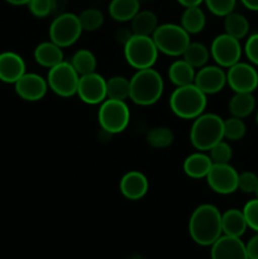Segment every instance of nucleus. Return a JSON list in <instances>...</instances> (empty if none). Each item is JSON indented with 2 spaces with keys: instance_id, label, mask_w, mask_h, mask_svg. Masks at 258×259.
I'll use <instances>...</instances> for the list:
<instances>
[{
  "instance_id": "obj_18",
  "label": "nucleus",
  "mask_w": 258,
  "mask_h": 259,
  "mask_svg": "<svg viewBox=\"0 0 258 259\" xmlns=\"http://www.w3.org/2000/svg\"><path fill=\"white\" fill-rule=\"evenodd\" d=\"M25 72V62L22 56L12 51L0 53V81L15 83Z\"/></svg>"
},
{
  "instance_id": "obj_1",
  "label": "nucleus",
  "mask_w": 258,
  "mask_h": 259,
  "mask_svg": "<svg viewBox=\"0 0 258 259\" xmlns=\"http://www.w3.org/2000/svg\"><path fill=\"white\" fill-rule=\"evenodd\" d=\"M189 233L196 244L212 245L223 235L222 212L215 205L201 204L189 219Z\"/></svg>"
},
{
  "instance_id": "obj_43",
  "label": "nucleus",
  "mask_w": 258,
  "mask_h": 259,
  "mask_svg": "<svg viewBox=\"0 0 258 259\" xmlns=\"http://www.w3.org/2000/svg\"><path fill=\"white\" fill-rule=\"evenodd\" d=\"M180 5H182L184 8H190V7H200V5L204 3V0H176Z\"/></svg>"
},
{
  "instance_id": "obj_47",
  "label": "nucleus",
  "mask_w": 258,
  "mask_h": 259,
  "mask_svg": "<svg viewBox=\"0 0 258 259\" xmlns=\"http://www.w3.org/2000/svg\"><path fill=\"white\" fill-rule=\"evenodd\" d=\"M255 121H257V125H258V111L257 114H255Z\"/></svg>"
},
{
  "instance_id": "obj_8",
  "label": "nucleus",
  "mask_w": 258,
  "mask_h": 259,
  "mask_svg": "<svg viewBox=\"0 0 258 259\" xmlns=\"http://www.w3.org/2000/svg\"><path fill=\"white\" fill-rule=\"evenodd\" d=\"M48 89L61 98H72L77 93L80 75L76 72L70 61H62L53 66L47 73Z\"/></svg>"
},
{
  "instance_id": "obj_6",
  "label": "nucleus",
  "mask_w": 258,
  "mask_h": 259,
  "mask_svg": "<svg viewBox=\"0 0 258 259\" xmlns=\"http://www.w3.org/2000/svg\"><path fill=\"white\" fill-rule=\"evenodd\" d=\"M124 57L131 67L137 70L153 67L158 58V50L149 35L133 34L123 46Z\"/></svg>"
},
{
  "instance_id": "obj_35",
  "label": "nucleus",
  "mask_w": 258,
  "mask_h": 259,
  "mask_svg": "<svg viewBox=\"0 0 258 259\" xmlns=\"http://www.w3.org/2000/svg\"><path fill=\"white\" fill-rule=\"evenodd\" d=\"M204 3L210 13L222 18L234 12L235 5H237V0H204Z\"/></svg>"
},
{
  "instance_id": "obj_37",
  "label": "nucleus",
  "mask_w": 258,
  "mask_h": 259,
  "mask_svg": "<svg viewBox=\"0 0 258 259\" xmlns=\"http://www.w3.org/2000/svg\"><path fill=\"white\" fill-rule=\"evenodd\" d=\"M243 214H244L245 222H247L248 228L258 233V199L249 200L243 207Z\"/></svg>"
},
{
  "instance_id": "obj_36",
  "label": "nucleus",
  "mask_w": 258,
  "mask_h": 259,
  "mask_svg": "<svg viewBox=\"0 0 258 259\" xmlns=\"http://www.w3.org/2000/svg\"><path fill=\"white\" fill-rule=\"evenodd\" d=\"M258 187V176L252 171L239 174L238 177V190L243 194H255Z\"/></svg>"
},
{
  "instance_id": "obj_34",
  "label": "nucleus",
  "mask_w": 258,
  "mask_h": 259,
  "mask_svg": "<svg viewBox=\"0 0 258 259\" xmlns=\"http://www.w3.org/2000/svg\"><path fill=\"white\" fill-rule=\"evenodd\" d=\"M207 152H209L212 163H230V159L233 157L232 147L225 139L215 143Z\"/></svg>"
},
{
  "instance_id": "obj_44",
  "label": "nucleus",
  "mask_w": 258,
  "mask_h": 259,
  "mask_svg": "<svg viewBox=\"0 0 258 259\" xmlns=\"http://www.w3.org/2000/svg\"><path fill=\"white\" fill-rule=\"evenodd\" d=\"M240 3H242L248 10L258 12V0H240Z\"/></svg>"
},
{
  "instance_id": "obj_5",
  "label": "nucleus",
  "mask_w": 258,
  "mask_h": 259,
  "mask_svg": "<svg viewBox=\"0 0 258 259\" xmlns=\"http://www.w3.org/2000/svg\"><path fill=\"white\" fill-rule=\"evenodd\" d=\"M158 52L169 57H180L190 45V34L176 23H163L152 34Z\"/></svg>"
},
{
  "instance_id": "obj_20",
  "label": "nucleus",
  "mask_w": 258,
  "mask_h": 259,
  "mask_svg": "<svg viewBox=\"0 0 258 259\" xmlns=\"http://www.w3.org/2000/svg\"><path fill=\"white\" fill-rule=\"evenodd\" d=\"M33 57H34V61L38 65L48 68V70L52 68L53 66L61 63L62 61H65L62 48L56 45L55 42H52L51 39L46 40V42H40L34 48Z\"/></svg>"
},
{
  "instance_id": "obj_41",
  "label": "nucleus",
  "mask_w": 258,
  "mask_h": 259,
  "mask_svg": "<svg viewBox=\"0 0 258 259\" xmlns=\"http://www.w3.org/2000/svg\"><path fill=\"white\" fill-rule=\"evenodd\" d=\"M133 35V33H132V30L126 29V28H123V29H119L118 32L115 33V38L116 40H118L119 43H121V45H125L126 42H128L129 38Z\"/></svg>"
},
{
  "instance_id": "obj_30",
  "label": "nucleus",
  "mask_w": 258,
  "mask_h": 259,
  "mask_svg": "<svg viewBox=\"0 0 258 259\" xmlns=\"http://www.w3.org/2000/svg\"><path fill=\"white\" fill-rule=\"evenodd\" d=\"M131 95V80L124 76H113L106 80V99L125 101Z\"/></svg>"
},
{
  "instance_id": "obj_27",
  "label": "nucleus",
  "mask_w": 258,
  "mask_h": 259,
  "mask_svg": "<svg viewBox=\"0 0 258 259\" xmlns=\"http://www.w3.org/2000/svg\"><path fill=\"white\" fill-rule=\"evenodd\" d=\"M224 33L240 40L249 33V22L240 13L232 12L224 17Z\"/></svg>"
},
{
  "instance_id": "obj_38",
  "label": "nucleus",
  "mask_w": 258,
  "mask_h": 259,
  "mask_svg": "<svg viewBox=\"0 0 258 259\" xmlns=\"http://www.w3.org/2000/svg\"><path fill=\"white\" fill-rule=\"evenodd\" d=\"M28 8L35 18H46L52 14V0H29Z\"/></svg>"
},
{
  "instance_id": "obj_32",
  "label": "nucleus",
  "mask_w": 258,
  "mask_h": 259,
  "mask_svg": "<svg viewBox=\"0 0 258 259\" xmlns=\"http://www.w3.org/2000/svg\"><path fill=\"white\" fill-rule=\"evenodd\" d=\"M78 20L83 32H95L104 24V14L101 10L89 8L78 14Z\"/></svg>"
},
{
  "instance_id": "obj_28",
  "label": "nucleus",
  "mask_w": 258,
  "mask_h": 259,
  "mask_svg": "<svg viewBox=\"0 0 258 259\" xmlns=\"http://www.w3.org/2000/svg\"><path fill=\"white\" fill-rule=\"evenodd\" d=\"M186 62L194 68H201L207 65L210 58V50L200 42H190L185 52L181 56Z\"/></svg>"
},
{
  "instance_id": "obj_17",
  "label": "nucleus",
  "mask_w": 258,
  "mask_h": 259,
  "mask_svg": "<svg viewBox=\"0 0 258 259\" xmlns=\"http://www.w3.org/2000/svg\"><path fill=\"white\" fill-rule=\"evenodd\" d=\"M211 259H248L245 244L240 238L223 234L211 245Z\"/></svg>"
},
{
  "instance_id": "obj_23",
  "label": "nucleus",
  "mask_w": 258,
  "mask_h": 259,
  "mask_svg": "<svg viewBox=\"0 0 258 259\" xmlns=\"http://www.w3.org/2000/svg\"><path fill=\"white\" fill-rule=\"evenodd\" d=\"M109 15L119 23L131 22L141 10L139 0H111L109 3Z\"/></svg>"
},
{
  "instance_id": "obj_25",
  "label": "nucleus",
  "mask_w": 258,
  "mask_h": 259,
  "mask_svg": "<svg viewBox=\"0 0 258 259\" xmlns=\"http://www.w3.org/2000/svg\"><path fill=\"white\" fill-rule=\"evenodd\" d=\"M158 25V18L151 10H139L131 20V30L137 35L152 37Z\"/></svg>"
},
{
  "instance_id": "obj_21",
  "label": "nucleus",
  "mask_w": 258,
  "mask_h": 259,
  "mask_svg": "<svg viewBox=\"0 0 258 259\" xmlns=\"http://www.w3.org/2000/svg\"><path fill=\"white\" fill-rule=\"evenodd\" d=\"M248 225L244 214L239 209H229L222 214L223 234L240 238L247 230Z\"/></svg>"
},
{
  "instance_id": "obj_7",
  "label": "nucleus",
  "mask_w": 258,
  "mask_h": 259,
  "mask_svg": "<svg viewBox=\"0 0 258 259\" xmlns=\"http://www.w3.org/2000/svg\"><path fill=\"white\" fill-rule=\"evenodd\" d=\"M98 121L105 133L119 134L125 131L131 121V110L125 101L106 99L100 104Z\"/></svg>"
},
{
  "instance_id": "obj_40",
  "label": "nucleus",
  "mask_w": 258,
  "mask_h": 259,
  "mask_svg": "<svg viewBox=\"0 0 258 259\" xmlns=\"http://www.w3.org/2000/svg\"><path fill=\"white\" fill-rule=\"evenodd\" d=\"M245 249H247L248 259H258V233L248 240Z\"/></svg>"
},
{
  "instance_id": "obj_2",
  "label": "nucleus",
  "mask_w": 258,
  "mask_h": 259,
  "mask_svg": "<svg viewBox=\"0 0 258 259\" xmlns=\"http://www.w3.org/2000/svg\"><path fill=\"white\" fill-rule=\"evenodd\" d=\"M129 99L136 105L151 106L163 95L164 82L161 73L153 67L137 70L131 78Z\"/></svg>"
},
{
  "instance_id": "obj_10",
  "label": "nucleus",
  "mask_w": 258,
  "mask_h": 259,
  "mask_svg": "<svg viewBox=\"0 0 258 259\" xmlns=\"http://www.w3.org/2000/svg\"><path fill=\"white\" fill-rule=\"evenodd\" d=\"M210 57L214 60L215 65L223 68H229L239 62L243 55L240 40L227 33L217 35L210 45Z\"/></svg>"
},
{
  "instance_id": "obj_16",
  "label": "nucleus",
  "mask_w": 258,
  "mask_h": 259,
  "mask_svg": "<svg viewBox=\"0 0 258 259\" xmlns=\"http://www.w3.org/2000/svg\"><path fill=\"white\" fill-rule=\"evenodd\" d=\"M119 190L126 200L138 201L143 199L149 190V181L141 171H129L123 175L119 182Z\"/></svg>"
},
{
  "instance_id": "obj_48",
  "label": "nucleus",
  "mask_w": 258,
  "mask_h": 259,
  "mask_svg": "<svg viewBox=\"0 0 258 259\" xmlns=\"http://www.w3.org/2000/svg\"><path fill=\"white\" fill-rule=\"evenodd\" d=\"M255 197H257V199H258V187H257V191H255Z\"/></svg>"
},
{
  "instance_id": "obj_29",
  "label": "nucleus",
  "mask_w": 258,
  "mask_h": 259,
  "mask_svg": "<svg viewBox=\"0 0 258 259\" xmlns=\"http://www.w3.org/2000/svg\"><path fill=\"white\" fill-rule=\"evenodd\" d=\"M70 62L80 76L95 72L96 67H98V61H96L95 55L90 50H85V48L76 51L71 57Z\"/></svg>"
},
{
  "instance_id": "obj_13",
  "label": "nucleus",
  "mask_w": 258,
  "mask_h": 259,
  "mask_svg": "<svg viewBox=\"0 0 258 259\" xmlns=\"http://www.w3.org/2000/svg\"><path fill=\"white\" fill-rule=\"evenodd\" d=\"M76 95L88 105H100L106 100V78L96 71L80 76Z\"/></svg>"
},
{
  "instance_id": "obj_4",
  "label": "nucleus",
  "mask_w": 258,
  "mask_h": 259,
  "mask_svg": "<svg viewBox=\"0 0 258 259\" xmlns=\"http://www.w3.org/2000/svg\"><path fill=\"white\" fill-rule=\"evenodd\" d=\"M224 119L214 113H202L192 120L190 142L197 151L207 152L215 143L224 139Z\"/></svg>"
},
{
  "instance_id": "obj_39",
  "label": "nucleus",
  "mask_w": 258,
  "mask_h": 259,
  "mask_svg": "<svg viewBox=\"0 0 258 259\" xmlns=\"http://www.w3.org/2000/svg\"><path fill=\"white\" fill-rule=\"evenodd\" d=\"M244 53L253 66H258V33L250 34L244 45Z\"/></svg>"
},
{
  "instance_id": "obj_22",
  "label": "nucleus",
  "mask_w": 258,
  "mask_h": 259,
  "mask_svg": "<svg viewBox=\"0 0 258 259\" xmlns=\"http://www.w3.org/2000/svg\"><path fill=\"white\" fill-rule=\"evenodd\" d=\"M168 78L176 88L194 83L196 68L192 67L184 58L175 60L168 67Z\"/></svg>"
},
{
  "instance_id": "obj_11",
  "label": "nucleus",
  "mask_w": 258,
  "mask_h": 259,
  "mask_svg": "<svg viewBox=\"0 0 258 259\" xmlns=\"http://www.w3.org/2000/svg\"><path fill=\"white\" fill-rule=\"evenodd\" d=\"M238 177L239 174L230 163H212L205 180L215 194L230 195L238 191Z\"/></svg>"
},
{
  "instance_id": "obj_15",
  "label": "nucleus",
  "mask_w": 258,
  "mask_h": 259,
  "mask_svg": "<svg viewBox=\"0 0 258 259\" xmlns=\"http://www.w3.org/2000/svg\"><path fill=\"white\" fill-rule=\"evenodd\" d=\"M15 93L25 101H39L48 91V83L45 77L34 72H25L14 83Z\"/></svg>"
},
{
  "instance_id": "obj_45",
  "label": "nucleus",
  "mask_w": 258,
  "mask_h": 259,
  "mask_svg": "<svg viewBox=\"0 0 258 259\" xmlns=\"http://www.w3.org/2000/svg\"><path fill=\"white\" fill-rule=\"evenodd\" d=\"M7 3L12 5H17V7H20V5H28L29 0H5Z\"/></svg>"
},
{
  "instance_id": "obj_9",
  "label": "nucleus",
  "mask_w": 258,
  "mask_h": 259,
  "mask_svg": "<svg viewBox=\"0 0 258 259\" xmlns=\"http://www.w3.org/2000/svg\"><path fill=\"white\" fill-rule=\"evenodd\" d=\"M82 32L78 15L68 12L56 15L48 29L50 39L61 48L71 47L75 45Z\"/></svg>"
},
{
  "instance_id": "obj_31",
  "label": "nucleus",
  "mask_w": 258,
  "mask_h": 259,
  "mask_svg": "<svg viewBox=\"0 0 258 259\" xmlns=\"http://www.w3.org/2000/svg\"><path fill=\"white\" fill-rule=\"evenodd\" d=\"M147 143L156 149H163L174 143V132L167 126H156L147 133Z\"/></svg>"
},
{
  "instance_id": "obj_33",
  "label": "nucleus",
  "mask_w": 258,
  "mask_h": 259,
  "mask_svg": "<svg viewBox=\"0 0 258 259\" xmlns=\"http://www.w3.org/2000/svg\"><path fill=\"white\" fill-rule=\"evenodd\" d=\"M223 132H224V139L229 142H237L243 139L247 133V126L243 119L230 116L225 119L223 123Z\"/></svg>"
},
{
  "instance_id": "obj_46",
  "label": "nucleus",
  "mask_w": 258,
  "mask_h": 259,
  "mask_svg": "<svg viewBox=\"0 0 258 259\" xmlns=\"http://www.w3.org/2000/svg\"><path fill=\"white\" fill-rule=\"evenodd\" d=\"M131 259H144V258L139 257V255H136V257H133V258H131Z\"/></svg>"
},
{
  "instance_id": "obj_3",
  "label": "nucleus",
  "mask_w": 258,
  "mask_h": 259,
  "mask_svg": "<svg viewBox=\"0 0 258 259\" xmlns=\"http://www.w3.org/2000/svg\"><path fill=\"white\" fill-rule=\"evenodd\" d=\"M207 95H205L195 83L180 86L169 96V109L172 113L184 120H194L205 113Z\"/></svg>"
},
{
  "instance_id": "obj_24",
  "label": "nucleus",
  "mask_w": 258,
  "mask_h": 259,
  "mask_svg": "<svg viewBox=\"0 0 258 259\" xmlns=\"http://www.w3.org/2000/svg\"><path fill=\"white\" fill-rule=\"evenodd\" d=\"M228 109L232 116L245 119L254 111L255 98L253 93H234L228 104Z\"/></svg>"
},
{
  "instance_id": "obj_19",
  "label": "nucleus",
  "mask_w": 258,
  "mask_h": 259,
  "mask_svg": "<svg viewBox=\"0 0 258 259\" xmlns=\"http://www.w3.org/2000/svg\"><path fill=\"white\" fill-rule=\"evenodd\" d=\"M212 166V161L206 152L197 151L195 153L189 154L185 158L182 168H184L185 175L190 179L200 180L205 179L209 174L210 168Z\"/></svg>"
},
{
  "instance_id": "obj_12",
  "label": "nucleus",
  "mask_w": 258,
  "mask_h": 259,
  "mask_svg": "<svg viewBox=\"0 0 258 259\" xmlns=\"http://www.w3.org/2000/svg\"><path fill=\"white\" fill-rule=\"evenodd\" d=\"M227 85L234 93H254L258 88V71L252 63L239 61L228 68Z\"/></svg>"
},
{
  "instance_id": "obj_26",
  "label": "nucleus",
  "mask_w": 258,
  "mask_h": 259,
  "mask_svg": "<svg viewBox=\"0 0 258 259\" xmlns=\"http://www.w3.org/2000/svg\"><path fill=\"white\" fill-rule=\"evenodd\" d=\"M180 24L190 35L199 34L206 25V17H205L204 10L200 7L185 8Z\"/></svg>"
},
{
  "instance_id": "obj_42",
  "label": "nucleus",
  "mask_w": 258,
  "mask_h": 259,
  "mask_svg": "<svg viewBox=\"0 0 258 259\" xmlns=\"http://www.w3.org/2000/svg\"><path fill=\"white\" fill-rule=\"evenodd\" d=\"M66 4H67V0H52V5H53L52 14L58 15L65 13Z\"/></svg>"
},
{
  "instance_id": "obj_14",
  "label": "nucleus",
  "mask_w": 258,
  "mask_h": 259,
  "mask_svg": "<svg viewBox=\"0 0 258 259\" xmlns=\"http://www.w3.org/2000/svg\"><path fill=\"white\" fill-rule=\"evenodd\" d=\"M194 83L205 95H214L227 85V72L218 65H206L199 68Z\"/></svg>"
}]
</instances>
